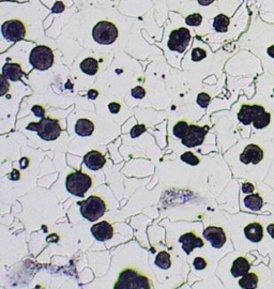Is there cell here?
I'll return each instance as SVG.
<instances>
[{"label":"cell","mask_w":274,"mask_h":289,"mask_svg":"<svg viewBox=\"0 0 274 289\" xmlns=\"http://www.w3.org/2000/svg\"><path fill=\"white\" fill-rule=\"evenodd\" d=\"M230 24V19L224 14H218L213 20V28L217 32H226Z\"/></svg>","instance_id":"21"},{"label":"cell","mask_w":274,"mask_h":289,"mask_svg":"<svg viewBox=\"0 0 274 289\" xmlns=\"http://www.w3.org/2000/svg\"><path fill=\"white\" fill-rule=\"evenodd\" d=\"M145 131H146V127L144 125H137L132 130H131V137L136 138L140 136Z\"/></svg>","instance_id":"31"},{"label":"cell","mask_w":274,"mask_h":289,"mask_svg":"<svg viewBox=\"0 0 274 289\" xmlns=\"http://www.w3.org/2000/svg\"><path fill=\"white\" fill-rule=\"evenodd\" d=\"M23 74V70L17 63H6L3 68V75L10 81H19Z\"/></svg>","instance_id":"16"},{"label":"cell","mask_w":274,"mask_h":289,"mask_svg":"<svg viewBox=\"0 0 274 289\" xmlns=\"http://www.w3.org/2000/svg\"><path fill=\"white\" fill-rule=\"evenodd\" d=\"M92 37L98 44L109 45L117 40L118 29L111 21H100L94 26Z\"/></svg>","instance_id":"5"},{"label":"cell","mask_w":274,"mask_h":289,"mask_svg":"<svg viewBox=\"0 0 274 289\" xmlns=\"http://www.w3.org/2000/svg\"><path fill=\"white\" fill-rule=\"evenodd\" d=\"M30 63L40 71L48 70L54 63V53L47 46H36L30 54Z\"/></svg>","instance_id":"6"},{"label":"cell","mask_w":274,"mask_h":289,"mask_svg":"<svg viewBox=\"0 0 274 289\" xmlns=\"http://www.w3.org/2000/svg\"><path fill=\"white\" fill-rule=\"evenodd\" d=\"M265 112V108L259 105H243L241 107L240 112L238 114V119L241 121V124L245 126L252 124L254 119L260 113Z\"/></svg>","instance_id":"11"},{"label":"cell","mask_w":274,"mask_h":289,"mask_svg":"<svg viewBox=\"0 0 274 289\" xmlns=\"http://www.w3.org/2000/svg\"><path fill=\"white\" fill-rule=\"evenodd\" d=\"M91 232L97 241H106L112 239L114 235V228L111 224L107 223V222L103 221L100 222V223L94 224L91 227Z\"/></svg>","instance_id":"13"},{"label":"cell","mask_w":274,"mask_h":289,"mask_svg":"<svg viewBox=\"0 0 274 289\" xmlns=\"http://www.w3.org/2000/svg\"><path fill=\"white\" fill-rule=\"evenodd\" d=\"M79 205L81 206L82 215L90 222L97 221L103 216L106 211V206L103 199L97 196H90Z\"/></svg>","instance_id":"3"},{"label":"cell","mask_w":274,"mask_h":289,"mask_svg":"<svg viewBox=\"0 0 274 289\" xmlns=\"http://www.w3.org/2000/svg\"><path fill=\"white\" fill-rule=\"evenodd\" d=\"M209 130V127H198L190 126L186 135L182 138V143L186 147H197L204 142L205 136Z\"/></svg>","instance_id":"9"},{"label":"cell","mask_w":274,"mask_h":289,"mask_svg":"<svg viewBox=\"0 0 274 289\" xmlns=\"http://www.w3.org/2000/svg\"><path fill=\"white\" fill-rule=\"evenodd\" d=\"M97 94H98V92H97L96 90H89V91H88V98H89L90 100L96 99V98H97Z\"/></svg>","instance_id":"40"},{"label":"cell","mask_w":274,"mask_h":289,"mask_svg":"<svg viewBox=\"0 0 274 289\" xmlns=\"http://www.w3.org/2000/svg\"><path fill=\"white\" fill-rule=\"evenodd\" d=\"M179 242L182 244V249L186 254H191L195 248L204 247V241L201 238L196 237L193 232L184 233L183 236L180 237Z\"/></svg>","instance_id":"15"},{"label":"cell","mask_w":274,"mask_h":289,"mask_svg":"<svg viewBox=\"0 0 274 289\" xmlns=\"http://www.w3.org/2000/svg\"><path fill=\"white\" fill-rule=\"evenodd\" d=\"M244 235L252 242H259L264 237V230L260 224L252 223L244 228Z\"/></svg>","instance_id":"17"},{"label":"cell","mask_w":274,"mask_h":289,"mask_svg":"<svg viewBox=\"0 0 274 289\" xmlns=\"http://www.w3.org/2000/svg\"><path fill=\"white\" fill-rule=\"evenodd\" d=\"M242 191H243V193H245V194L253 193V191H254V185L252 184V183H250V182H246V183H244V184L242 185Z\"/></svg>","instance_id":"36"},{"label":"cell","mask_w":274,"mask_h":289,"mask_svg":"<svg viewBox=\"0 0 274 289\" xmlns=\"http://www.w3.org/2000/svg\"><path fill=\"white\" fill-rule=\"evenodd\" d=\"M52 10H53L54 13H60L64 10V5L61 2H57L56 4H55V6L53 7Z\"/></svg>","instance_id":"35"},{"label":"cell","mask_w":274,"mask_h":289,"mask_svg":"<svg viewBox=\"0 0 274 289\" xmlns=\"http://www.w3.org/2000/svg\"><path fill=\"white\" fill-rule=\"evenodd\" d=\"M189 127L190 126L186 124L185 121L178 122V124L173 127V135L182 139L186 135V133H188Z\"/></svg>","instance_id":"26"},{"label":"cell","mask_w":274,"mask_h":289,"mask_svg":"<svg viewBox=\"0 0 274 289\" xmlns=\"http://www.w3.org/2000/svg\"><path fill=\"white\" fill-rule=\"evenodd\" d=\"M191 41V33L189 29L180 28L171 31L168 40V49L175 52L182 53L189 46Z\"/></svg>","instance_id":"7"},{"label":"cell","mask_w":274,"mask_h":289,"mask_svg":"<svg viewBox=\"0 0 274 289\" xmlns=\"http://www.w3.org/2000/svg\"><path fill=\"white\" fill-rule=\"evenodd\" d=\"M2 32L6 40L16 42V41L24 39L26 35V29L21 21L12 19V20L6 21V23L3 25Z\"/></svg>","instance_id":"8"},{"label":"cell","mask_w":274,"mask_h":289,"mask_svg":"<svg viewBox=\"0 0 274 289\" xmlns=\"http://www.w3.org/2000/svg\"><path fill=\"white\" fill-rule=\"evenodd\" d=\"M92 185L91 178L82 172H74L67 177L65 186L75 196H84Z\"/></svg>","instance_id":"2"},{"label":"cell","mask_w":274,"mask_h":289,"mask_svg":"<svg viewBox=\"0 0 274 289\" xmlns=\"http://www.w3.org/2000/svg\"><path fill=\"white\" fill-rule=\"evenodd\" d=\"M181 160L185 162L186 164H190L192 166H196L197 164H200V159L195 157L192 152H185L181 155Z\"/></svg>","instance_id":"28"},{"label":"cell","mask_w":274,"mask_h":289,"mask_svg":"<svg viewBox=\"0 0 274 289\" xmlns=\"http://www.w3.org/2000/svg\"><path fill=\"white\" fill-rule=\"evenodd\" d=\"M156 264L158 267H160L161 269H168L170 264H171L169 254L166 253V252L159 253L157 258H156Z\"/></svg>","instance_id":"25"},{"label":"cell","mask_w":274,"mask_h":289,"mask_svg":"<svg viewBox=\"0 0 274 289\" xmlns=\"http://www.w3.org/2000/svg\"><path fill=\"white\" fill-rule=\"evenodd\" d=\"M204 237L209 241L211 246L215 249H221L226 242L225 232L221 227H207L204 230Z\"/></svg>","instance_id":"10"},{"label":"cell","mask_w":274,"mask_h":289,"mask_svg":"<svg viewBox=\"0 0 274 289\" xmlns=\"http://www.w3.org/2000/svg\"><path fill=\"white\" fill-rule=\"evenodd\" d=\"M240 286L245 289H253L257 287L258 276L255 273H247L242 276V279L239 282Z\"/></svg>","instance_id":"23"},{"label":"cell","mask_w":274,"mask_h":289,"mask_svg":"<svg viewBox=\"0 0 274 289\" xmlns=\"http://www.w3.org/2000/svg\"><path fill=\"white\" fill-rule=\"evenodd\" d=\"M267 229H268L269 235L274 239V224H270Z\"/></svg>","instance_id":"41"},{"label":"cell","mask_w":274,"mask_h":289,"mask_svg":"<svg viewBox=\"0 0 274 289\" xmlns=\"http://www.w3.org/2000/svg\"><path fill=\"white\" fill-rule=\"evenodd\" d=\"M210 103V95L207 94L205 92L200 93L197 95V104H198L201 107L206 108Z\"/></svg>","instance_id":"30"},{"label":"cell","mask_w":274,"mask_h":289,"mask_svg":"<svg viewBox=\"0 0 274 289\" xmlns=\"http://www.w3.org/2000/svg\"><path fill=\"white\" fill-rule=\"evenodd\" d=\"M131 93H132L133 98H135V99H142L146 95V90L142 87L138 86V87L133 88L132 92H131Z\"/></svg>","instance_id":"32"},{"label":"cell","mask_w":274,"mask_h":289,"mask_svg":"<svg viewBox=\"0 0 274 289\" xmlns=\"http://www.w3.org/2000/svg\"><path fill=\"white\" fill-rule=\"evenodd\" d=\"M31 110H32V113H34L37 117H39V118H44V116H45V110H44V108H43L42 106H40V105H35L34 107L31 108Z\"/></svg>","instance_id":"33"},{"label":"cell","mask_w":274,"mask_h":289,"mask_svg":"<svg viewBox=\"0 0 274 289\" xmlns=\"http://www.w3.org/2000/svg\"><path fill=\"white\" fill-rule=\"evenodd\" d=\"M94 131V125L88 119H80L75 125V132L80 136H90Z\"/></svg>","instance_id":"19"},{"label":"cell","mask_w":274,"mask_h":289,"mask_svg":"<svg viewBox=\"0 0 274 289\" xmlns=\"http://www.w3.org/2000/svg\"><path fill=\"white\" fill-rule=\"evenodd\" d=\"M81 69L88 75H94L98 70V63L94 58H86L81 63Z\"/></svg>","instance_id":"22"},{"label":"cell","mask_w":274,"mask_h":289,"mask_svg":"<svg viewBox=\"0 0 274 289\" xmlns=\"http://www.w3.org/2000/svg\"><path fill=\"white\" fill-rule=\"evenodd\" d=\"M267 53H268V55H269L270 57L274 58V44H273V45H271V46L267 50Z\"/></svg>","instance_id":"42"},{"label":"cell","mask_w":274,"mask_h":289,"mask_svg":"<svg viewBox=\"0 0 274 289\" xmlns=\"http://www.w3.org/2000/svg\"><path fill=\"white\" fill-rule=\"evenodd\" d=\"M108 109L111 110V113L113 114H118L119 110H120V104L118 103H109L108 104Z\"/></svg>","instance_id":"38"},{"label":"cell","mask_w":274,"mask_h":289,"mask_svg":"<svg viewBox=\"0 0 274 289\" xmlns=\"http://www.w3.org/2000/svg\"><path fill=\"white\" fill-rule=\"evenodd\" d=\"M202 21H203V16L198 13H194V14H191L189 15L188 17L185 18V23L186 25H189V26H193V27H196V26H200L202 24Z\"/></svg>","instance_id":"27"},{"label":"cell","mask_w":274,"mask_h":289,"mask_svg":"<svg viewBox=\"0 0 274 289\" xmlns=\"http://www.w3.org/2000/svg\"><path fill=\"white\" fill-rule=\"evenodd\" d=\"M116 289H148L150 283L147 277L138 274L133 270H124L119 276V281L115 286Z\"/></svg>","instance_id":"4"},{"label":"cell","mask_w":274,"mask_h":289,"mask_svg":"<svg viewBox=\"0 0 274 289\" xmlns=\"http://www.w3.org/2000/svg\"><path fill=\"white\" fill-rule=\"evenodd\" d=\"M251 269V264L247 261L246 258L244 257H239L237 258L232 267V274L235 277H239V276H243L245 274L248 273Z\"/></svg>","instance_id":"18"},{"label":"cell","mask_w":274,"mask_h":289,"mask_svg":"<svg viewBox=\"0 0 274 289\" xmlns=\"http://www.w3.org/2000/svg\"><path fill=\"white\" fill-rule=\"evenodd\" d=\"M27 130L36 131L39 136L44 140H55L57 139L61 134V127L57 120L51 118H42V120L38 124L31 122L28 125Z\"/></svg>","instance_id":"1"},{"label":"cell","mask_w":274,"mask_h":289,"mask_svg":"<svg viewBox=\"0 0 274 289\" xmlns=\"http://www.w3.org/2000/svg\"><path fill=\"white\" fill-rule=\"evenodd\" d=\"M206 266H207V262L204 258L202 257H197L195 258L194 260V267L197 269V270H203L206 268Z\"/></svg>","instance_id":"34"},{"label":"cell","mask_w":274,"mask_h":289,"mask_svg":"<svg viewBox=\"0 0 274 289\" xmlns=\"http://www.w3.org/2000/svg\"><path fill=\"white\" fill-rule=\"evenodd\" d=\"M262 198L258 194L248 195L244 198V205L246 208L253 210V211H259L262 207Z\"/></svg>","instance_id":"20"},{"label":"cell","mask_w":274,"mask_h":289,"mask_svg":"<svg viewBox=\"0 0 274 289\" xmlns=\"http://www.w3.org/2000/svg\"><path fill=\"white\" fill-rule=\"evenodd\" d=\"M270 120H271V115L269 113L262 112L259 115H257V117L254 119L253 125L256 129H264L270 124Z\"/></svg>","instance_id":"24"},{"label":"cell","mask_w":274,"mask_h":289,"mask_svg":"<svg viewBox=\"0 0 274 289\" xmlns=\"http://www.w3.org/2000/svg\"><path fill=\"white\" fill-rule=\"evenodd\" d=\"M264 159V151L257 144H248L240 155V160L244 164H258Z\"/></svg>","instance_id":"12"},{"label":"cell","mask_w":274,"mask_h":289,"mask_svg":"<svg viewBox=\"0 0 274 289\" xmlns=\"http://www.w3.org/2000/svg\"><path fill=\"white\" fill-rule=\"evenodd\" d=\"M206 57H207V53L203 49L197 47V49H194L192 51V60L193 61H201V60L205 59Z\"/></svg>","instance_id":"29"},{"label":"cell","mask_w":274,"mask_h":289,"mask_svg":"<svg viewBox=\"0 0 274 289\" xmlns=\"http://www.w3.org/2000/svg\"><path fill=\"white\" fill-rule=\"evenodd\" d=\"M197 2H198V4L201 5V6H209V5H211L214 0H197Z\"/></svg>","instance_id":"39"},{"label":"cell","mask_w":274,"mask_h":289,"mask_svg":"<svg viewBox=\"0 0 274 289\" xmlns=\"http://www.w3.org/2000/svg\"><path fill=\"white\" fill-rule=\"evenodd\" d=\"M84 163L86 164L87 167L91 171H98L101 170L106 163L105 158L103 157V154L98 151H90L85 155L84 158Z\"/></svg>","instance_id":"14"},{"label":"cell","mask_w":274,"mask_h":289,"mask_svg":"<svg viewBox=\"0 0 274 289\" xmlns=\"http://www.w3.org/2000/svg\"><path fill=\"white\" fill-rule=\"evenodd\" d=\"M8 79H6V77L3 75L2 76V94L5 95L7 90L9 89V83L7 82Z\"/></svg>","instance_id":"37"}]
</instances>
